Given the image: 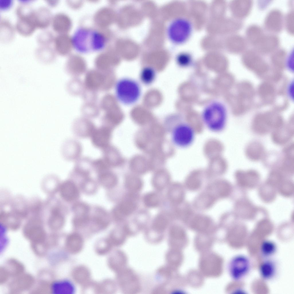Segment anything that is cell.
<instances>
[{
  "mask_svg": "<svg viewBox=\"0 0 294 294\" xmlns=\"http://www.w3.org/2000/svg\"><path fill=\"white\" fill-rule=\"evenodd\" d=\"M72 45L77 52L87 54L100 51L105 47V37L98 31L84 28L78 29L71 39Z\"/></svg>",
  "mask_w": 294,
  "mask_h": 294,
  "instance_id": "obj_1",
  "label": "cell"
},
{
  "mask_svg": "<svg viewBox=\"0 0 294 294\" xmlns=\"http://www.w3.org/2000/svg\"><path fill=\"white\" fill-rule=\"evenodd\" d=\"M164 124L169 129L172 142L176 146L185 148L192 144L195 138V131L184 121L181 115L177 113L169 115L165 119Z\"/></svg>",
  "mask_w": 294,
  "mask_h": 294,
  "instance_id": "obj_2",
  "label": "cell"
},
{
  "mask_svg": "<svg viewBox=\"0 0 294 294\" xmlns=\"http://www.w3.org/2000/svg\"><path fill=\"white\" fill-rule=\"evenodd\" d=\"M228 112L225 105L220 101L212 100L202 109L201 117L206 127L214 132L223 131L226 125Z\"/></svg>",
  "mask_w": 294,
  "mask_h": 294,
  "instance_id": "obj_3",
  "label": "cell"
},
{
  "mask_svg": "<svg viewBox=\"0 0 294 294\" xmlns=\"http://www.w3.org/2000/svg\"><path fill=\"white\" fill-rule=\"evenodd\" d=\"M115 93L117 100L125 105H132L140 98L141 93L140 84L136 80L128 78L118 80L115 84Z\"/></svg>",
  "mask_w": 294,
  "mask_h": 294,
  "instance_id": "obj_4",
  "label": "cell"
},
{
  "mask_svg": "<svg viewBox=\"0 0 294 294\" xmlns=\"http://www.w3.org/2000/svg\"><path fill=\"white\" fill-rule=\"evenodd\" d=\"M193 30L191 22L187 18L178 17L174 19L169 25L168 36L173 42L181 44L186 42L190 36Z\"/></svg>",
  "mask_w": 294,
  "mask_h": 294,
  "instance_id": "obj_5",
  "label": "cell"
},
{
  "mask_svg": "<svg viewBox=\"0 0 294 294\" xmlns=\"http://www.w3.org/2000/svg\"><path fill=\"white\" fill-rule=\"evenodd\" d=\"M229 271L232 278L235 280L240 281L245 278L249 273L251 263L247 256L239 255L231 260L229 266Z\"/></svg>",
  "mask_w": 294,
  "mask_h": 294,
  "instance_id": "obj_6",
  "label": "cell"
},
{
  "mask_svg": "<svg viewBox=\"0 0 294 294\" xmlns=\"http://www.w3.org/2000/svg\"><path fill=\"white\" fill-rule=\"evenodd\" d=\"M113 130L102 125L96 128L90 137L93 146L102 150L110 145Z\"/></svg>",
  "mask_w": 294,
  "mask_h": 294,
  "instance_id": "obj_7",
  "label": "cell"
},
{
  "mask_svg": "<svg viewBox=\"0 0 294 294\" xmlns=\"http://www.w3.org/2000/svg\"><path fill=\"white\" fill-rule=\"evenodd\" d=\"M284 18L282 12L278 9H273L268 13L264 22V27L272 34L280 32L284 26Z\"/></svg>",
  "mask_w": 294,
  "mask_h": 294,
  "instance_id": "obj_8",
  "label": "cell"
},
{
  "mask_svg": "<svg viewBox=\"0 0 294 294\" xmlns=\"http://www.w3.org/2000/svg\"><path fill=\"white\" fill-rule=\"evenodd\" d=\"M279 38L274 34L265 35L254 47V50L260 54H271L278 49Z\"/></svg>",
  "mask_w": 294,
  "mask_h": 294,
  "instance_id": "obj_9",
  "label": "cell"
},
{
  "mask_svg": "<svg viewBox=\"0 0 294 294\" xmlns=\"http://www.w3.org/2000/svg\"><path fill=\"white\" fill-rule=\"evenodd\" d=\"M82 149L81 144L78 141L69 139L63 144L61 148L62 154L67 160L76 161L80 157Z\"/></svg>",
  "mask_w": 294,
  "mask_h": 294,
  "instance_id": "obj_10",
  "label": "cell"
},
{
  "mask_svg": "<svg viewBox=\"0 0 294 294\" xmlns=\"http://www.w3.org/2000/svg\"><path fill=\"white\" fill-rule=\"evenodd\" d=\"M52 15L51 11L48 7L42 6L34 9L32 17L36 28L44 29L51 23Z\"/></svg>",
  "mask_w": 294,
  "mask_h": 294,
  "instance_id": "obj_11",
  "label": "cell"
},
{
  "mask_svg": "<svg viewBox=\"0 0 294 294\" xmlns=\"http://www.w3.org/2000/svg\"><path fill=\"white\" fill-rule=\"evenodd\" d=\"M72 128L76 136L80 138H90L96 127L91 122L82 119L76 121Z\"/></svg>",
  "mask_w": 294,
  "mask_h": 294,
  "instance_id": "obj_12",
  "label": "cell"
},
{
  "mask_svg": "<svg viewBox=\"0 0 294 294\" xmlns=\"http://www.w3.org/2000/svg\"><path fill=\"white\" fill-rule=\"evenodd\" d=\"M278 264L276 261L270 258H266L260 264L259 268L260 276L266 281L271 280L275 278L278 272Z\"/></svg>",
  "mask_w": 294,
  "mask_h": 294,
  "instance_id": "obj_13",
  "label": "cell"
},
{
  "mask_svg": "<svg viewBox=\"0 0 294 294\" xmlns=\"http://www.w3.org/2000/svg\"><path fill=\"white\" fill-rule=\"evenodd\" d=\"M32 12L29 15L18 17L16 22L15 28L22 36L31 35L36 28L31 16Z\"/></svg>",
  "mask_w": 294,
  "mask_h": 294,
  "instance_id": "obj_14",
  "label": "cell"
},
{
  "mask_svg": "<svg viewBox=\"0 0 294 294\" xmlns=\"http://www.w3.org/2000/svg\"><path fill=\"white\" fill-rule=\"evenodd\" d=\"M15 29L7 19L2 18L0 20V40L3 43H8L13 39Z\"/></svg>",
  "mask_w": 294,
  "mask_h": 294,
  "instance_id": "obj_15",
  "label": "cell"
},
{
  "mask_svg": "<svg viewBox=\"0 0 294 294\" xmlns=\"http://www.w3.org/2000/svg\"><path fill=\"white\" fill-rule=\"evenodd\" d=\"M61 195L65 200L71 201L76 199L79 195L78 189L72 181H67L61 185L60 189Z\"/></svg>",
  "mask_w": 294,
  "mask_h": 294,
  "instance_id": "obj_16",
  "label": "cell"
},
{
  "mask_svg": "<svg viewBox=\"0 0 294 294\" xmlns=\"http://www.w3.org/2000/svg\"><path fill=\"white\" fill-rule=\"evenodd\" d=\"M73 210L75 215L73 220L75 225H80L88 222L89 208L86 204L82 203H77L74 206Z\"/></svg>",
  "mask_w": 294,
  "mask_h": 294,
  "instance_id": "obj_17",
  "label": "cell"
},
{
  "mask_svg": "<svg viewBox=\"0 0 294 294\" xmlns=\"http://www.w3.org/2000/svg\"><path fill=\"white\" fill-rule=\"evenodd\" d=\"M265 35L262 29L256 25L250 26L246 32V39L254 47L260 41Z\"/></svg>",
  "mask_w": 294,
  "mask_h": 294,
  "instance_id": "obj_18",
  "label": "cell"
},
{
  "mask_svg": "<svg viewBox=\"0 0 294 294\" xmlns=\"http://www.w3.org/2000/svg\"><path fill=\"white\" fill-rule=\"evenodd\" d=\"M293 134V127H279L273 133L272 137L274 142L278 144L286 143L292 137Z\"/></svg>",
  "mask_w": 294,
  "mask_h": 294,
  "instance_id": "obj_19",
  "label": "cell"
},
{
  "mask_svg": "<svg viewBox=\"0 0 294 294\" xmlns=\"http://www.w3.org/2000/svg\"><path fill=\"white\" fill-rule=\"evenodd\" d=\"M136 203L130 200H126L122 202L115 210V216L119 218L128 216L132 213L136 208Z\"/></svg>",
  "mask_w": 294,
  "mask_h": 294,
  "instance_id": "obj_20",
  "label": "cell"
},
{
  "mask_svg": "<svg viewBox=\"0 0 294 294\" xmlns=\"http://www.w3.org/2000/svg\"><path fill=\"white\" fill-rule=\"evenodd\" d=\"M264 148L260 143L254 142L250 144L246 149L247 156L250 160L257 161L260 160L264 153Z\"/></svg>",
  "mask_w": 294,
  "mask_h": 294,
  "instance_id": "obj_21",
  "label": "cell"
},
{
  "mask_svg": "<svg viewBox=\"0 0 294 294\" xmlns=\"http://www.w3.org/2000/svg\"><path fill=\"white\" fill-rule=\"evenodd\" d=\"M236 14L241 20L245 18L249 14L252 8L253 3L252 1L251 0H240L236 2Z\"/></svg>",
  "mask_w": 294,
  "mask_h": 294,
  "instance_id": "obj_22",
  "label": "cell"
},
{
  "mask_svg": "<svg viewBox=\"0 0 294 294\" xmlns=\"http://www.w3.org/2000/svg\"><path fill=\"white\" fill-rule=\"evenodd\" d=\"M102 150V158L111 168L115 167L117 165V152L113 146L110 144Z\"/></svg>",
  "mask_w": 294,
  "mask_h": 294,
  "instance_id": "obj_23",
  "label": "cell"
},
{
  "mask_svg": "<svg viewBox=\"0 0 294 294\" xmlns=\"http://www.w3.org/2000/svg\"><path fill=\"white\" fill-rule=\"evenodd\" d=\"M98 175V180L103 186L110 188L114 187L116 185L117 178L110 169L100 173Z\"/></svg>",
  "mask_w": 294,
  "mask_h": 294,
  "instance_id": "obj_24",
  "label": "cell"
},
{
  "mask_svg": "<svg viewBox=\"0 0 294 294\" xmlns=\"http://www.w3.org/2000/svg\"><path fill=\"white\" fill-rule=\"evenodd\" d=\"M168 195L170 200L176 204L181 203L183 199L184 192L181 186L179 184L172 185L169 189Z\"/></svg>",
  "mask_w": 294,
  "mask_h": 294,
  "instance_id": "obj_25",
  "label": "cell"
},
{
  "mask_svg": "<svg viewBox=\"0 0 294 294\" xmlns=\"http://www.w3.org/2000/svg\"><path fill=\"white\" fill-rule=\"evenodd\" d=\"M156 77V72L155 69L151 67L147 66L141 70L139 78L142 83L146 85H149L154 82Z\"/></svg>",
  "mask_w": 294,
  "mask_h": 294,
  "instance_id": "obj_26",
  "label": "cell"
},
{
  "mask_svg": "<svg viewBox=\"0 0 294 294\" xmlns=\"http://www.w3.org/2000/svg\"><path fill=\"white\" fill-rule=\"evenodd\" d=\"M36 57L41 60L49 61L54 59V50L49 45H40L35 50Z\"/></svg>",
  "mask_w": 294,
  "mask_h": 294,
  "instance_id": "obj_27",
  "label": "cell"
},
{
  "mask_svg": "<svg viewBox=\"0 0 294 294\" xmlns=\"http://www.w3.org/2000/svg\"><path fill=\"white\" fill-rule=\"evenodd\" d=\"M276 243L270 240L264 241L260 247V252L262 256L265 258H270L275 254L277 250Z\"/></svg>",
  "mask_w": 294,
  "mask_h": 294,
  "instance_id": "obj_28",
  "label": "cell"
},
{
  "mask_svg": "<svg viewBox=\"0 0 294 294\" xmlns=\"http://www.w3.org/2000/svg\"><path fill=\"white\" fill-rule=\"evenodd\" d=\"M64 222L63 217L58 210L54 209L53 210L49 220V223L51 227L54 228L60 227L62 226Z\"/></svg>",
  "mask_w": 294,
  "mask_h": 294,
  "instance_id": "obj_29",
  "label": "cell"
},
{
  "mask_svg": "<svg viewBox=\"0 0 294 294\" xmlns=\"http://www.w3.org/2000/svg\"><path fill=\"white\" fill-rule=\"evenodd\" d=\"M54 38L51 31L45 30L39 33L36 37V40L40 45H49L53 42Z\"/></svg>",
  "mask_w": 294,
  "mask_h": 294,
  "instance_id": "obj_30",
  "label": "cell"
},
{
  "mask_svg": "<svg viewBox=\"0 0 294 294\" xmlns=\"http://www.w3.org/2000/svg\"><path fill=\"white\" fill-rule=\"evenodd\" d=\"M9 213L2 212L0 214V222L3 224L12 227L18 226L20 223L19 218Z\"/></svg>",
  "mask_w": 294,
  "mask_h": 294,
  "instance_id": "obj_31",
  "label": "cell"
},
{
  "mask_svg": "<svg viewBox=\"0 0 294 294\" xmlns=\"http://www.w3.org/2000/svg\"><path fill=\"white\" fill-rule=\"evenodd\" d=\"M191 223L192 226L195 228L203 229L209 225L210 221V219L206 216L198 215L193 218Z\"/></svg>",
  "mask_w": 294,
  "mask_h": 294,
  "instance_id": "obj_32",
  "label": "cell"
},
{
  "mask_svg": "<svg viewBox=\"0 0 294 294\" xmlns=\"http://www.w3.org/2000/svg\"><path fill=\"white\" fill-rule=\"evenodd\" d=\"M176 61L179 66L185 67L191 65L193 59L192 56L189 53L182 52L177 55Z\"/></svg>",
  "mask_w": 294,
  "mask_h": 294,
  "instance_id": "obj_33",
  "label": "cell"
},
{
  "mask_svg": "<svg viewBox=\"0 0 294 294\" xmlns=\"http://www.w3.org/2000/svg\"><path fill=\"white\" fill-rule=\"evenodd\" d=\"M214 187L217 195L220 197H226L230 192V185L226 182H218L215 184Z\"/></svg>",
  "mask_w": 294,
  "mask_h": 294,
  "instance_id": "obj_34",
  "label": "cell"
},
{
  "mask_svg": "<svg viewBox=\"0 0 294 294\" xmlns=\"http://www.w3.org/2000/svg\"><path fill=\"white\" fill-rule=\"evenodd\" d=\"M92 169L98 174L111 168L102 157L92 160Z\"/></svg>",
  "mask_w": 294,
  "mask_h": 294,
  "instance_id": "obj_35",
  "label": "cell"
},
{
  "mask_svg": "<svg viewBox=\"0 0 294 294\" xmlns=\"http://www.w3.org/2000/svg\"><path fill=\"white\" fill-rule=\"evenodd\" d=\"M144 202L145 205L147 207H155L158 204V198L155 193H149L145 195L144 198Z\"/></svg>",
  "mask_w": 294,
  "mask_h": 294,
  "instance_id": "obj_36",
  "label": "cell"
},
{
  "mask_svg": "<svg viewBox=\"0 0 294 294\" xmlns=\"http://www.w3.org/2000/svg\"><path fill=\"white\" fill-rule=\"evenodd\" d=\"M125 184L128 189L134 192L140 191L142 188L143 185L140 180L132 178L127 180Z\"/></svg>",
  "mask_w": 294,
  "mask_h": 294,
  "instance_id": "obj_37",
  "label": "cell"
},
{
  "mask_svg": "<svg viewBox=\"0 0 294 294\" xmlns=\"http://www.w3.org/2000/svg\"><path fill=\"white\" fill-rule=\"evenodd\" d=\"M213 195L210 194H205L200 197L198 200L197 206L203 208H207L214 202L215 199Z\"/></svg>",
  "mask_w": 294,
  "mask_h": 294,
  "instance_id": "obj_38",
  "label": "cell"
},
{
  "mask_svg": "<svg viewBox=\"0 0 294 294\" xmlns=\"http://www.w3.org/2000/svg\"><path fill=\"white\" fill-rule=\"evenodd\" d=\"M284 26L287 30L291 34L294 33V13L293 11H290L284 18Z\"/></svg>",
  "mask_w": 294,
  "mask_h": 294,
  "instance_id": "obj_39",
  "label": "cell"
},
{
  "mask_svg": "<svg viewBox=\"0 0 294 294\" xmlns=\"http://www.w3.org/2000/svg\"><path fill=\"white\" fill-rule=\"evenodd\" d=\"M167 220L165 217L162 215H159L155 217L153 222L154 226L158 229L164 228L167 225Z\"/></svg>",
  "mask_w": 294,
  "mask_h": 294,
  "instance_id": "obj_40",
  "label": "cell"
},
{
  "mask_svg": "<svg viewBox=\"0 0 294 294\" xmlns=\"http://www.w3.org/2000/svg\"><path fill=\"white\" fill-rule=\"evenodd\" d=\"M185 184L188 188L192 190L198 189L201 185L200 181L196 179H190L188 180Z\"/></svg>",
  "mask_w": 294,
  "mask_h": 294,
  "instance_id": "obj_41",
  "label": "cell"
},
{
  "mask_svg": "<svg viewBox=\"0 0 294 294\" xmlns=\"http://www.w3.org/2000/svg\"><path fill=\"white\" fill-rule=\"evenodd\" d=\"M12 0H0V9L5 10L9 8L13 3Z\"/></svg>",
  "mask_w": 294,
  "mask_h": 294,
  "instance_id": "obj_42",
  "label": "cell"
},
{
  "mask_svg": "<svg viewBox=\"0 0 294 294\" xmlns=\"http://www.w3.org/2000/svg\"><path fill=\"white\" fill-rule=\"evenodd\" d=\"M46 1L49 5L52 7H54L56 5L57 2V1L54 0H48Z\"/></svg>",
  "mask_w": 294,
  "mask_h": 294,
  "instance_id": "obj_43",
  "label": "cell"
}]
</instances>
